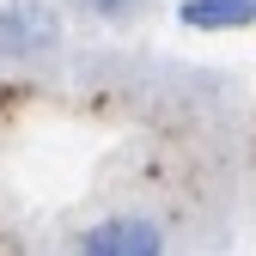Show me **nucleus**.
Wrapping results in <instances>:
<instances>
[{
    "mask_svg": "<svg viewBox=\"0 0 256 256\" xmlns=\"http://www.w3.org/2000/svg\"><path fill=\"white\" fill-rule=\"evenodd\" d=\"M80 256H165V226L152 214H104L86 226Z\"/></svg>",
    "mask_w": 256,
    "mask_h": 256,
    "instance_id": "obj_1",
    "label": "nucleus"
},
{
    "mask_svg": "<svg viewBox=\"0 0 256 256\" xmlns=\"http://www.w3.org/2000/svg\"><path fill=\"white\" fill-rule=\"evenodd\" d=\"M55 43H61V18L43 6V0H6V6H0V55L37 61Z\"/></svg>",
    "mask_w": 256,
    "mask_h": 256,
    "instance_id": "obj_2",
    "label": "nucleus"
},
{
    "mask_svg": "<svg viewBox=\"0 0 256 256\" xmlns=\"http://www.w3.org/2000/svg\"><path fill=\"white\" fill-rule=\"evenodd\" d=\"M177 18L189 30H244L256 24V0H183Z\"/></svg>",
    "mask_w": 256,
    "mask_h": 256,
    "instance_id": "obj_3",
    "label": "nucleus"
},
{
    "mask_svg": "<svg viewBox=\"0 0 256 256\" xmlns=\"http://www.w3.org/2000/svg\"><path fill=\"white\" fill-rule=\"evenodd\" d=\"M140 6H146V0H80V12H92V18H110V24H116V18H134Z\"/></svg>",
    "mask_w": 256,
    "mask_h": 256,
    "instance_id": "obj_4",
    "label": "nucleus"
}]
</instances>
